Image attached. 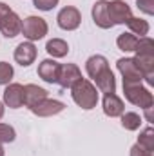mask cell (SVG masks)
<instances>
[{
    "label": "cell",
    "instance_id": "9a60e30c",
    "mask_svg": "<svg viewBox=\"0 0 154 156\" xmlns=\"http://www.w3.org/2000/svg\"><path fill=\"white\" fill-rule=\"evenodd\" d=\"M20 27H22V18L15 11H11L0 24V31L5 38H15L16 35H20Z\"/></svg>",
    "mask_w": 154,
    "mask_h": 156
},
{
    "label": "cell",
    "instance_id": "e0dca14e",
    "mask_svg": "<svg viewBox=\"0 0 154 156\" xmlns=\"http://www.w3.org/2000/svg\"><path fill=\"white\" fill-rule=\"evenodd\" d=\"M105 69H109V62H107V58L103 55H93L85 62V71H87L89 78H93V80L100 73H103Z\"/></svg>",
    "mask_w": 154,
    "mask_h": 156
},
{
    "label": "cell",
    "instance_id": "9c48e42d",
    "mask_svg": "<svg viewBox=\"0 0 154 156\" xmlns=\"http://www.w3.org/2000/svg\"><path fill=\"white\" fill-rule=\"evenodd\" d=\"M102 109H103L105 116L118 118L125 113V104H123V100H121L116 93H107V94H103Z\"/></svg>",
    "mask_w": 154,
    "mask_h": 156
},
{
    "label": "cell",
    "instance_id": "5b68a950",
    "mask_svg": "<svg viewBox=\"0 0 154 156\" xmlns=\"http://www.w3.org/2000/svg\"><path fill=\"white\" fill-rule=\"evenodd\" d=\"M107 13H109V18L113 22V26L116 24H127V20L132 16V11H131V5L123 0H113L107 4Z\"/></svg>",
    "mask_w": 154,
    "mask_h": 156
},
{
    "label": "cell",
    "instance_id": "1f68e13d",
    "mask_svg": "<svg viewBox=\"0 0 154 156\" xmlns=\"http://www.w3.org/2000/svg\"><path fill=\"white\" fill-rule=\"evenodd\" d=\"M4 113H5V105H4V102H0V120L4 116Z\"/></svg>",
    "mask_w": 154,
    "mask_h": 156
},
{
    "label": "cell",
    "instance_id": "ac0fdd59",
    "mask_svg": "<svg viewBox=\"0 0 154 156\" xmlns=\"http://www.w3.org/2000/svg\"><path fill=\"white\" fill-rule=\"evenodd\" d=\"M94 82H96L94 87H98L103 94H107V93H116V78H114V73H113L111 69H105L103 73H100L98 76L94 78Z\"/></svg>",
    "mask_w": 154,
    "mask_h": 156
},
{
    "label": "cell",
    "instance_id": "8fae6325",
    "mask_svg": "<svg viewBox=\"0 0 154 156\" xmlns=\"http://www.w3.org/2000/svg\"><path fill=\"white\" fill-rule=\"evenodd\" d=\"M64 109H65V104H64V102L45 98V100H42L40 104H37L35 107H31V113L37 115V116H40V118H47V116H54V115L62 113Z\"/></svg>",
    "mask_w": 154,
    "mask_h": 156
},
{
    "label": "cell",
    "instance_id": "d6986e66",
    "mask_svg": "<svg viewBox=\"0 0 154 156\" xmlns=\"http://www.w3.org/2000/svg\"><path fill=\"white\" fill-rule=\"evenodd\" d=\"M45 51H47L53 58H64V56H67V53H69V44L62 38H53L45 44Z\"/></svg>",
    "mask_w": 154,
    "mask_h": 156
},
{
    "label": "cell",
    "instance_id": "277c9868",
    "mask_svg": "<svg viewBox=\"0 0 154 156\" xmlns=\"http://www.w3.org/2000/svg\"><path fill=\"white\" fill-rule=\"evenodd\" d=\"M56 24L64 31H75L82 24V15L75 5H65L56 15Z\"/></svg>",
    "mask_w": 154,
    "mask_h": 156
},
{
    "label": "cell",
    "instance_id": "d6a6232c",
    "mask_svg": "<svg viewBox=\"0 0 154 156\" xmlns=\"http://www.w3.org/2000/svg\"><path fill=\"white\" fill-rule=\"evenodd\" d=\"M0 156H5V151H4V145L0 144Z\"/></svg>",
    "mask_w": 154,
    "mask_h": 156
},
{
    "label": "cell",
    "instance_id": "7c38bea8",
    "mask_svg": "<svg viewBox=\"0 0 154 156\" xmlns=\"http://www.w3.org/2000/svg\"><path fill=\"white\" fill-rule=\"evenodd\" d=\"M60 73V64L54 58H45L38 64V76L47 83H56Z\"/></svg>",
    "mask_w": 154,
    "mask_h": 156
},
{
    "label": "cell",
    "instance_id": "3957f363",
    "mask_svg": "<svg viewBox=\"0 0 154 156\" xmlns=\"http://www.w3.org/2000/svg\"><path fill=\"white\" fill-rule=\"evenodd\" d=\"M49 31V26L47 22L42 18V16H27L22 20V27H20V33L24 35V38L29 40V42H37V40H42Z\"/></svg>",
    "mask_w": 154,
    "mask_h": 156
},
{
    "label": "cell",
    "instance_id": "4dcf8cb0",
    "mask_svg": "<svg viewBox=\"0 0 154 156\" xmlns=\"http://www.w3.org/2000/svg\"><path fill=\"white\" fill-rule=\"evenodd\" d=\"M143 111H145L147 122H152V107H147V109H143Z\"/></svg>",
    "mask_w": 154,
    "mask_h": 156
},
{
    "label": "cell",
    "instance_id": "2e32d148",
    "mask_svg": "<svg viewBox=\"0 0 154 156\" xmlns=\"http://www.w3.org/2000/svg\"><path fill=\"white\" fill-rule=\"evenodd\" d=\"M47 98V91L44 87H38L35 83H27L24 85V105H27L29 109L40 104L42 100Z\"/></svg>",
    "mask_w": 154,
    "mask_h": 156
},
{
    "label": "cell",
    "instance_id": "6da1fadb",
    "mask_svg": "<svg viewBox=\"0 0 154 156\" xmlns=\"http://www.w3.org/2000/svg\"><path fill=\"white\" fill-rule=\"evenodd\" d=\"M71 96H73V100H75V104H76L78 107H82L85 111L94 109L96 104H98V100H100L96 87L87 78H80L76 83L71 87Z\"/></svg>",
    "mask_w": 154,
    "mask_h": 156
},
{
    "label": "cell",
    "instance_id": "7402d4cb",
    "mask_svg": "<svg viewBox=\"0 0 154 156\" xmlns=\"http://www.w3.org/2000/svg\"><path fill=\"white\" fill-rule=\"evenodd\" d=\"M142 125V116L134 111H129V113H123L121 115V127L125 131H138Z\"/></svg>",
    "mask_w": 154,
    "mask_h": 156
},
{
    "label": "cell",
    "instance_id": "30bf717a",
    "mask_svg": "<svg viewBox=\"0 0 154 156\" xmlns=\"http://www.w3.org/2000/svg\"><path fill=\"white\" fill-rule=\"evenodd\" d=\"M116 67H118L120 75L123 76V82H142V80H143L142 71L136 67L134 60H132V58H129V56L120 58V60L116 62Z\"/></svg>",
    "mask_w": 154,
    "mask_h": 156
},
{
    "label": "cell",
    "instance_id": "d4e9b609",
    "mask_svg": "<svg viewBox=\"0 0 154 156\" xmlns=\"http://www.w3.org/2000/svg\"><path fill=\"white\" fill-rule=\"evenodd\" d=\"M16 140V131L13 125L9 123H2L0 122V144H11Z\"/></svg>",
    "mask_w": 154,
    "mask_h": 156
},
{
    "label": "cell",
    "instance_id": "484cf974",
    "mask_svg": "<svg viewBox=\"0 0 154 156\" xmlns=\"http://www.w3.org/2000/svg\"><path fill=\"white\" fill-rule=\"evenodd\" d=\"M15 76V69L11 64L7 62H0V85H7L11 83V80Z\"/></svg>",
    "mask_w": 154,
    "mask_h": 156
},
{
    "label": "cell",
    "instance_id": "f546056e",
    "mask_svg": "<svg viewBox=\"0 0 154 156\" xmlns=\"http://www.w3.org/2000/svg\"><path fill=\"white\" fill-rule=\"evenodd\" d=\"M11 11H13V9H11V7H9L7 4H4V2H0V24L4 22V18H5V16H7V15L11 13Z\"/></svg>",
    "mask_w": 154,
    "mask_h": 156
},
{
    "label": "cell",
    "instance_id": "ffe728a7",
    "mask_svg": "<svg viewBox=\"0 0 154 156\" xmlns=\"http://www.w3.org/2000/svg\"><path fill=\"white\" fill-rule=\"evenodd\" d=\"M127 26H129L131 33H132V35H136L138 38L147 37V35H149V31H151L149 22H147V20H143V18H138V16H131V18L127 20Z\"/></svg>",
    "mask_w": 154,
    "mask_h": 156
},
{
    "label": "cell",
    "instance_id": "4316f807",
    "mask_svg": "<svg viewBox=\"0 0 154 156\" xmlns=\"http://www.w3.org/2000/svg\"><path fill=\"white\" fill-rule=\"evenodd\" d=\"M33 2H35V7L40 11H51L58 5L60 0H33Z\"/></svg>",
    "mask_w": 154,
    "mask_h": 156
},
{
    "label": "cell",
    "instance_id": "603a6c76",
    "mask_svg": "<svg viewBox=\"0 0 154 156\" xmlns=\"http://www.w3.org/2000/svg\"><path fill=\"white\" fill-rule=\"evenodd\" d=\"M136 144H138L140 147H143V149H147V151L154 153V129L151 127V125L140 133V136H138V142H136Z\"/></svg>",
    "mask_w": 154,
    "mask_h": 156
},
{
    "label": "cell",
    "instance_id": "44dd1931",
    "mask_svg": "<svg viewBox=\"0 0 154 156\" xmlns=\"http://www.w3.org/2000/svg\"><path fill=\"white\" fill-rule=\"evenodd\" d=\"M116 45L123 53H134L136 51V45H138V37L132 35V33H121L116 38Z\"/></svg>",
    "mask_w": 154,
    "mask_h": 156
},
{
    "label": "cell",
    "instance_id": "f1b7e54d",
    "mask_svg": "<svg viewBox=\"0 0 154 156\" xmlns=\"http://www.w3.org/2000/svg\"><path fill=\"white\" fill-rule=\"evenodd\" d=\"M129 156H154V153L147 151V149H143V147H140L138 144H134V145L131 147V153H129Z\"/></svg>",
    "mask_w": 154,
    "mask_h": 156
},
{
    "label": "cell",
    "instance_id": "ba28073f",
    "mask_svg": "<svg viewBox=\"0 0 154 156\" xmlns=\"http://www.w3.org/2000/svg\"><path fill=\"white\" fill-rule=\"evenodd\" d=\"M4 105L9 109H20L24 105V85L22 83H7L4 89Z\"/></svg>",
    "mask_w": 154,
    "mask_h": 156
},
{
    "label": "cell",
    "instance_id": "cb8c5ba5",
    "mask_svg": "<svg viewBox=\"0 0 154 156\" xmlns=\"http://www.w3.org/2000/svg\"><path fill=\"white\" fill-rule=\"evenodd\" d=\"M136 55H152L154 56V40L151 37H142L138 38V45H136Z\"/></svg>",
    "mask_w": 154,
    "mask_h": 156
},
{
    "label": "cell",
    "instance_id": "8992f818",
    "mask_svg": "<svg viewBox=\"0 0 154 156\" xmlns=\"http://www.w3.org/2000/svg\"><path fill=\"white\" fill-rule=\"evenodd\" d=\"M13 56H15V62L16 64H20L22 67H27V66H31L37 60V45L33 42H29V40L20 42L16 45Z\"/></svg>",
    "mask_w": 154,
    "mask_h": 156
},
{
    "label": "cell",
    "instance_id": "5bb4252c",
    "mask_svg": "<svg viewBox=\"0 0 154 156\" xmlns=\"http://www.w3.org/2000/svg\"><path fill=\"white\" fill-rule=\"evenodd\" d=\"M136 67L142 71L143 75V80H147L149 85L154 83V56L152 55H136L132 56Z\"/></svg>",
    "mask_w": 154,
    "mask_h": 156
},
{
    "label": "cell",
    "instance_id": "83f0119b",
    "mask_svg": "<svg viewBox=\"0 0 154 156\" xmlns=\"http://www.w3.org/2000/svg\"><path fill=\"white\" fill-rule=\"evenodd\" d=\"M136 5L142 13L145 15H154V0H136Z\"/></svg>",
    "mask_w": 154,
    "mask_h": 156
},
{
    "label": "cell",
    "instance_id": "52a82bcc",
    "mask_svg": "<svg viewBox=\"0 0 154 156\" xmlns=\"http://www.w3.org/2000/svg\"><path fill=\"white\" fill-rule=\"evenodd\" d=\"M80 78H82V71L76 64H60V73H58L56 83H60L64 89H71Z\"/></svg>",
    "mask_w": 154,
    "mask_h": 156
},
{
    "label": "cell",
    "instance_id": "7a4b0ae2",
    "mask_svg": "<svg viewBox=\"0 0 154 156\" xmlns=\"http://www.w3.org/2000/svg\"><path fill=\"white\" fill-rule=\"evenodd\" d=\"M123 94L127 102H131L140 109H147L154 105V96L151 89L143 87L142 82H123Z\"/></svg>",
    "mask_w": 154,
    "mask_h": 156
},
{
    "label": "cell",
    "instance_id": "4fadbf2b",
    "mask_svg": "<svg viewBox=\"0 0 154 156\" xmlns=\"http://www.w3.org/2000/svg\"><path fill=\"white\" fill-rule=\"evenodd\" d=\"M107 4H109L107 0H98V2H94L93 11H91L94 24L102 29H111L113 27V22L109 18V13H107Z\"/></svg>",
    "mask_w": 154,
    "mask_h": 156
}]
</instances>
